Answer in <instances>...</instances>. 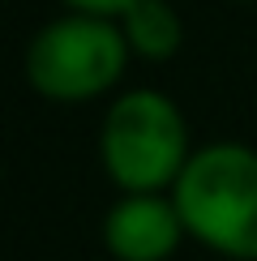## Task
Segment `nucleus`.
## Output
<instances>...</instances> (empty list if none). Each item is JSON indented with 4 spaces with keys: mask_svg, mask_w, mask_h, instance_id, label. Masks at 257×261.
<instances>
[{
    "mask_svg": "<svg viewBox=\"0 0 257 261\" xmlns=\"http://www.w3.org/2000/svg\"><path fill=\"white\" fill-rule=\"evenodd\" d=\"M193 244L223 261H257V150L244 141H206L171 189Z\"/></svg>",
    "mask_w": 257,
    "mask_h": 261,
    "instance_id": "obj_1",
    "label": "nucleus"
},
{
    "mask_svg": "<svg viewBox=\"0 0 257 261\" xmlns=\"http://www.w3.org/2000/svg\"><path fill=\"white\" fill-rule=\"evenodd\" d=\"M189 159V124L171 94L137 86L116 94L103 112L99 163L120 193H171Z\"/></svg>",
    "mask_w": 257,
    "mask_h": 261,
    "instance_id": "obj_2",
    "label": "nucleus"
},
{
    "mask_svg": "<svg viewBox=\"0 0 257 261\" xmlns=\"http://www.w3.org/2000/svg\"><path fill=\"white\" fill-rule=\"evenodd\" d=\"M116 21H120L124 43L137 60L163 64L185 47V21L171 0H133Z\"/></svg>",
    "mask_w": 257,
    "mask_h": 261,
    "instance_id": "obj_5",
    "label": "nucleus"
},
{
    "mask_svg": "<svg viewBox=\"0 0 257 261\" xmlns=\"http://www.w3.org/2000/svg\"><path fill=\"white\" fill-rule=\"evenodd\" d=\"M128 60L124 30L116 17L60 13L26 43V86L47 103H90L120 86Z\"/></svg>",
    "mask_w": 257,
    "mask_h": 261,
    "instance_id": "obj_3",
    "label": "nucleus"
},
{
    "mask_svg": "<svg viewBox=\"0 0 257 261\" xmlns=\"http://www.w3.org/2000/svg\"><path fill=\"white\" fill-rule=\"evenodd\" d=\"M112 261H171L189 240L171 193H120L99 223Z\"/></svg>",
    "mask_w": 257,
    "mask_h": 261,
    "instance_id": "obj_4",
    "label": "nucleus"
},
{
    "mask_svg": "<svg viewBox=\"0 0 257 261\" xmlns=\"http://www.w3.org/2000/svg\"><path fill=\"white\" fill-rule=\"evenodd\" d=\"M69 13H90V17H120L133 0H60Z\"/></svg>",
    "mask_w": 257,
    "mask_h": 261,
    "instance_id": "obj_6",
    "label": "nucleus"
},
{
    "mask_svg": "<svg viewBox=\"0 0 257 261\" xmlns=\"http://www.w3.org/2000/svg\"><path fill=\"white\" fill-rule=\"evenodd\" d=\"M236 5H244V0H236Z\"/></svg>",
    "mask_w": 257,
    "mask_h": 261,
    "instance_id": "obj_7",
    "label": "nucleus"
}]
</instances>
